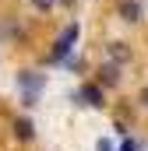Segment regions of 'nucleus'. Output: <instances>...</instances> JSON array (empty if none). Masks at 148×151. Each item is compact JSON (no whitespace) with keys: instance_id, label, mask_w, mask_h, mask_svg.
I'll list each match as a JSON object with an SVG mask.
<instances>
[{"instance_id":"nucleus-10","label":"nucleus","mask_w":148,"mask_h":151,"mask_svg":"<svg viewBox=\"0 0 148 151\" xmlns=\"http://www.w3.org/2000/svg\"><path fill=\"white\" fill-rule=\"evenodd\" d=\"M95 151H113V144H110V141H106V137H102V141L95 144Z\"/></svg>"},{"instance_id":"nucleus-2","label":"nucleus","mask_w":148,"mask_h":151,"mask_svg":"<svg viewBox=\"0 0 148 151\" xmlns=\"http://www.w3.org/2000/svg\"><path fill=\"white\" fill-rule=\"evenodd\" d=\"M116 11H120V18H123V21H131V25H134V21H141V4H138V0H120V7H116Z\"/></svg>"},{"instance_id":"nucleus-9","label":"nucleus","mask_w":148,"mask_h":151,"mask_svg":"<svg viewBox=\"0 0 148 151\" xmlns=\"http://www.w3.org/2000/svg\"><path fill=\"white\" fill-rule=\"evenodd\" d=\"M32 4H36L39 11H49V7H53V0H32Z\"/></svg>"},{"instance_id":"nucleus-4","label":"nucleus","mask_w":148,"mask_h":151,"mask_svg":"<svg viewBox=\"0 0 148 151\" xmlns=\"http://www.w3.org/2000/svg\"><path fill=\"white\" fill-rule=\"evenodd\" d=\"M106 53H110V60H113V63H127V60H131V49H127V42H110V46H106Z\"/></svg>"},{"instance_id":"nucleus-8","label":"nucleus","mask_w":148,"mask_h":151,"mask_svg":"<svg viewBox=\"0 0 148 151\" xmlns=\"http://www.w3.org/2000/svg\"><path fill=\"white\" fill-rule=\"evenodd\" d=\"M145 148V141H131V137H127V141H123V148L120 151H141Z\"/></svg>"},{"instance_id":"nucleus-5","label":"nucleus","mask_w":148,"mask_h":151,"mask_svg":"<svg viewBox=\"0 0 148 151\" xmlns=\"http://www.w3.org/2000/svg\"><path fill=\"white\" fill-rule=\"evenodd\" d=\"M99 84H120V67H116V63H106V67H102V70H99Z\"/></svg>"},{"instance_id":"nucleus-6","label":"nucleus","mask_w":148,"mask_h":151,"mask_svg":"<svg viewBox=\"0 0 148 151\" xmlns=\"http://www.w3.org/2000/svg\"><path fill=\"white\" fill-rule=\"evenodd\" d=\"M14 137H18V141H32V137H36L32 123H28V119H18V123H14Z\"/></svg>"},{"instance_id":"nucleus-3","label":"nucleus","mask_w":148,"mask_h":151,"mask_svg":"<svg viewBox=\"0 0 148 151\" xmlns=\"http://www.w3.org/2000/svg\"><path fill=\"white\" fill-rule=\"evenodd\" d=\"M78 99H85V106H95V109H99V106H102V88H99V84H85V88L78 91Z\"/></svg>"},{"instance_id":"nucleus-1","label":"nucleus","mask_w":148,"mask_h":151,"mask_svg":"<svg viewBox=\"0 0 148 151\" xmlns=\"http://www.w3.org/2000/svg\"><path fill=\"white\" fill-rule=\"evenodd\" d=\"M74 42H78V25H67V28L60 32V39H57V46H53V60H64L74 49Z\"/></svg>"},{"instance_id":"nucleus-11","label":"nucleus","mask_w":148,"mask_h":151,"mask_svg":"<svg viewBox=\"0 0 148 151\" xmlns=\"http://www.w3.org/2000/svg\"><path fill=\"white\" fill-rule=\"evenodd\" d=\"M141 102H145V109H148V88H145V91H141Z\"/></svg>"},{"instance_id":"nucleus-7","label":"nucleus","mask_w":148,"mask_h":151,"mask_svg":"<svg viewBox=\"0 0 148 151\" xmlns=\"http://www.w3.org/2000/svg\"><path fill=\"white\" fill-rule=\"evenodd\" d=\"M18 84H21V88H32V91H36L39 84H42V77H39V74H21V77H18Z\"/></svg>"}]
</instances>
